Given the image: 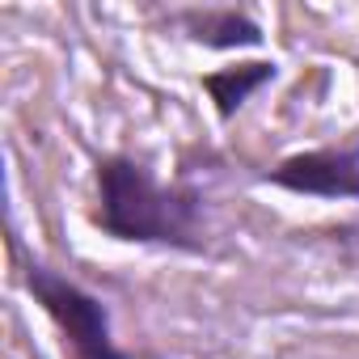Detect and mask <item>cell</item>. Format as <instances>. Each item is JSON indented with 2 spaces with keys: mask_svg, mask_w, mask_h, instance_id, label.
I'll list each match as a JSON object with an SVG mask.
<instances>
[{
  "mask_svg": "<svg viewBox=\"0 0 359 359\" xmlns=\"http://www.w3.org/2000/svg\"><path fill=\"white\" fill-rule=\"evenodd\" d=\"M93 224L114 241L203 250V195L191 187H161L152 169L131 156L97 161Z\"/></svg>",
  "mask_w": 359,
  "mask_h": 359,
  "instance_id": "1",
  "label": "cell"
},
{
  "mask_svg": "<svg viewBox=\"0 0 359 359\" xmlns=\"http://www.w3.org/2000/svg\"><path fill=\"white\" fill-rule=\"evenodd\" d=\"M26 287L43 304V313L55 321L68 359H140V355H131L114 342L106 304L93 292H85L81 283L64 279L60 271H51L43 262H30L26 266Z\"/></svg>",
  "mask_w": 359,
  "mask_h": 359,
  "instance_id": "2",
  "label": "cell"
},
{
  "mask_svg": "<svg viewBox=\"0 0 359 359\" xmlns=\"http://www.w3.org/2000/svg\"><path fill=\"white\" fill-rule=\"evenodd\" d=\"M271 187L317 199H359V152L355 148H313L279 161L266 173Z\"/></svg>",
  "mask_w": 359,
  "mask_h": 359,
  "instance_id": "3",
  "label": "cell"
},
{
  "mask_svg": "<svg viewBox=\"0 0 359 359\" xmlns=\"http://www.w3.org/2000/svg\"><path fill=\"white\" fill-rule=\"evenodd\" d=\"M187 30L195 43L212 47V51H233V47H258L262 43V26L250 13L237 9H191L182 13Z\"/></svg>",
  "mask_w": 359,
  "mask_h": 359,
  "instance_id": "4",
  "label": "cell"
},
{
  "mask_svg": "<svg viewBox=\"0 0 359 359\" xmlns=\"http://www.w3.org/2000/svg\"><path fill=\"white\" fill-rule=\"evenodd\" d=\"M266 81H275V64L258 60V64H237V68H220V72H208L203 76V89L212 93L216 102V114L220 118H233Z\"/></svg>",
  "mask_w": 359,
  "mask_h": 359,
  "instance_id": "5",
  "label": "cell"
}]
</instances>
